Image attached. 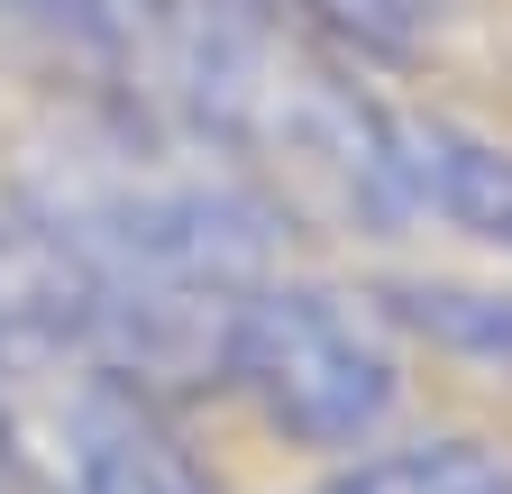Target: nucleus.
Instances as JSON below:
<instances>
[{"instance_id":"obj_1","label":"nucleus","mask_w":512,"mask_h":494,"mask_svg":"<svg viewBox=\"0 0 512 494\" xmlns=\"http://www.w3.org/2000/svg\"><path fill=\"white\" fill-rule=\"evenodd\" d=\"M220 376L311 458H366L403 412V348L366 293L256 275L220 330Z\"/></svg>"},{"instance_id":"obj_2","label":"nucleus","mask_w":512,"mask_h":494,"mask_svg":"<svg viewBox=\"0 0 512 494\" xmlns=\"http://www.w3.org/2000/svg\"><path fill=\"white\" fill-rule=\"evenodd\" d=\"M375 193L384 211H421L494 257H512V147L439 110L375 119Z\"/></svg>"},{"instance_id":"obj_3","label":"nucleus","mask_w":512,"mask_h":494,"mask_svg":"<svg viewBox=\"0 0 512 494\" xmlns=\"http://www.w3.org/2000/svg\"><path fill=\"white\" fill-rule=\"evenodd\" d=\"M384 330H403L439 357L476 366V376H512V284H467V275H384L366 284Z\"/></svg>"},{"instance_id":"obj_4","label":"nucleus","mask_w":512,"mask_h":494,"mask_svg":"<svg viewBox=\"0 0 512 494\" xmlns=\"http://www.w3.org/2000/svg\"><path fill=\"white\" fill-rule=\"evenodd\" d=\"M320 494H512V449L503 440H467V430H439V440L348 458Z\"/></svg>"},{"instance_id":"obj_5","label":"nucleus","mask_w":512,"mask_h":494,"mask_svg":"<svg viewBox=\"0 0 512 494\" xmlns=\"http://www.w3.org/2000/svg\"><path fill=\"white\" fill-rule=\"evenodd\" d=\"M28 37H46L55 55H74V65H119L128 55V10L119 0H0Z\"/></svg>"}]
</instances>
